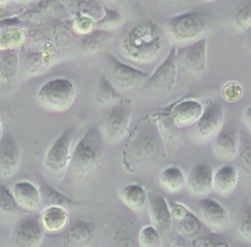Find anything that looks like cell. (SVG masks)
Here are the masks:
<instances>
[{"label":"cell","mask_w":251,"mask_h":247,"mask_svg":"<svg viewBox=\"0 0 251 247\" xmlns=\"http://www.w3.org/2000/svg\"><path fill=\"white\" fill-rule=\"evenodd\" d=\"M232 25L239 31L251 27V0H247L236 10L232 18Z\"/></svg>","instance_id":"cell-33"},{"label":"cell","mask_w":251,"mask_h":247,"mask_svg":"<svg viewBox=\"0 0 251 247\" xmlns=\"http://www.w3.org/2000/svg\"><path fill=\"white\" fill-rule=\"evenodd\" d=\"M22 153L17 140L9 132L0 138V178L9 179L14 176L21 165Z\"/></svg>","instance_id":"cell-13"},{"label":"cell","mask_w":251,"mask_h":247,"mask_svg":"<svg viewBox=\"0 0 251 247\" xmlns=\"http://www.w3.org/2000/svg\"><path fill=\"white\" fill-rule=\"evenodd\" d=\"M105 140L98 126L88 128L75 144L71 154L68 173L74 179H85L100 167Z\"/></svg>","instance_id":"cell-2"},{"label":"cell","mask_w":251,"mask_h":247,"mask_svg":"<svg viewBox=\"0 0 251 247\" xmlns=\"http://www.w3.org/2000/svg\"><path fill=\"white\" fill-rule=\"evenodd\" d=\"M158 182L166 192L175 194L186 186V177L181 169L176 166H169L159 173Z\"/></svg>","instance_id":"cell-24"},{"label":"cell","mask_w":251,"mask_h":247,"mask_svg":"<svg viewBox=\"0 0 251 247\" xmlns=\"http://www.w3.org/2000/svg\"><path fill=\"white\" fill-rule=\"evenodd\" d=\"M203 105L195 99H184L174 105L170 114L177 128L191 126L203 113Z\"/></svg>","instance_id":"cell-18"},{"label":"cell","mask_w":251,"mask_h":247,"mask_svg":"<svg viewBox=\"0 0 251 247\" xmlns=\"http://www.w3.org/2000/svg\"><path fill=\"white\" fill-rule=\"evenodd\" d=\"M14 50L0 51V81L2 86L12 85L18 73L19 60Z\"/></svg>","instance_id":"cell-27"},{"label":"cell","mask_w":251,"mask_h":247,"mask_svg":"<svg viewBox=\"0 0 251 247\" xmlns=\"http://www.w3.org/2000/svg\"><path fill=\"white\" fill-rule=\"evenodd\" d=\"M39 220L45 232L57 233L68 227L70 216L66 208L51 205L41 212Z\"/></svg>","instance_id":"cell-20"},{"label":"cell","mask_w":251,"mask_h":247,"mask_svg":"<svg viewBox=\"0 0 251 247\" xmlns=\"http://www.w3.org/2000/svg\"><path fill=\"white\" fill-rule=\"evenodd\" d=\"M4 131H3V127H2V124H1V121H0V138L2 137Z\"/></svg>","instance_id":"cell-41"},{"label":"cell","mask_w":251,"mask_h":247,"mask_svg":"<svg viewBox=\"0 0 251 247\" xmlns=\"http://www.w3.org/2000/svg\"><path fill=\"white\" fill-rule=\"evenodd\" d=\"M238 232L247 241L251 242V202L246 203L238 216Z\"/></svg>","instance_id":"cell-35"},{"label":"cell","mask_w":251,"mask_h":247,"mask_svg":"<svg viewBox=\"0 0 251 247\" xmlns=\"http://www.w3.org/2000/svg\"><path fill=\"white\" fill-rule=\"evenodd\" d=\"M44 232L39 218L31 215L25 216L14 224L9 239V247H40Z\"/></svg>","instance_id":"cell-9"},{"label":"cell","mask_w":251,"mask_h":247,"mask_svg":"<svg viewBox=\"0 0 251 247\" xmlns=\"http://www.w3.org/2000/svg\"><path fill=\"white\" fill-rule=\"evenodd\" d=\"M140 247H162L160 232L152 225L148 224L141 228L138 235Z\"/></svg>","instance_id":"cell-34"},{"label":"cell","mask_w":251,"mask_h":247,"mask_svg":"<svg viewBox=\"0 0 251 247\" xmlns=\"http://www.w3.org/2000/svg\"><path fill=\"white\" fill-rule=\"evenodd\" d=\"M18 208L11 190L0 182V222H10L17 215Z\"/></svg>","instance_id":"cell-29"},{"label":"cell","mask_w":251,"mask_h":247,"mask_svg":"<svg viewBox=\"0 0 251 247\" xmlns=\"http://www.w3.org/2000/svg\"><path fill=\"white\" fill-rule=\"evenodd\" d=\"M249 46H250V49H251V40H250V42H249Z\"/></svg>","instance_id":"cell-43"},{"label":"cell","mask_w":251,"mask_h":247,"mask_svg":"<svg viewBox=\"0 0 251 247\" xmlns=\"http://www.w3.org/2000/svg\"><path fill=\"white\" fill-rule=\"evenodd\" d=\"M0 243H1V237H0Z\"/></svg>","instance_id":"cell-44"},{"label":"cell","mask_w":251,"mask_h":247,"mask_svg":"<svg viewBox=\"0 0 251 247\" xmlns=\"http://www.w3.org/2000/svg\"><path fill=\"white\" fill-rule=\"evenodd\" d=\"M124 23V18L121 13L116 9H109L105 8L104 16L96 22V28L112 31L113 29L119 28Z\"/></svg>","instance_id":"cell-32"},{"label":"cell","mask_w":251,"mask_h":247,"mask_svg":"<svg viewBox=\"0 0 251 247\" xmlns=\"http://www.w3.org/2000/svg\"><path fill=\"white\" fill-rule=\"evenodd\" d=\"M35 0H0V7H6L10 5H17V4H25L34 2Z\"/></svg>","instance_id":"cell-40"},{"label":"cell","mask_w":251,"mask_h":247,"mask_svg":"<svg viewBox=\"0 0 251 247\" xmlns=\"http://www.w3.org/2000/svg\"><path fill=\"white\" fill-rule=\"evenodd\" d=\"M242 122L245 127V130L251 136V105H249L242 114Z\"/></svg>","instance_id":"cell-39"},{"label":"cell","mask_w":251,"mask_h":247,"mask_svg":"<svg viewBox=\"0 0 251 247\" xmlns=\"http://www.w3.org/2000/svg\"><path fill=\"white\" fill-rule=\"evenodd\" d=\"M238 128L231 124H224L217 135L212 139V149L220 161L235 160L239 150Z\"/></svg>","instance_id":"cell-12"},{"label":"cell","mask_w":251,"mask_h":247,"mask_svg":"<svg viewBox=\"0 0 251 247\" xmlns=\"http://www.w3.org/2000/svg\"><path fill=\"white\" fill-rule=\"evenodd\" d=\"M176 46L173 45L166 58L153 74H149L143 84L147 89L152 91L170 92L176 85Z\"/></svg>","instance_id":"cell-10"},{"label":"cell","mask_w":251,"mask_h":247,"mask_svg":"<svg viewBox=\"0 0 251 247\" xmlns=\"http://www.w3.org/2000/svg\"><path fill=\"white\" fill-rule=\"evenodd\" d=\"M132 112L133 103L128 98L106 109L97 125L105 142L117 144L126 136Z\"/></svg>","instance_id":"cell-4"},{"label":"cell","mask_w":251,"mask_h":247,"mask_svg":"<svg viewBox=\"0 0 251 247\" xmlns=\"http://www.w3.org/2000/svg\"><path fill=\"white\" fill-rule=\"evenodd\" d=\"M25 39V32L21 28L0 31V51L14 50L22 46Z\"/></svg>","instance_id":"cell-30"},{"label":"cell","mask_w":251,"mask_h":247,"mask_svg":"<svg viewBox=\"0 0 251 247\" xmlns=\"http://www.w3.org/2000/svg\"><path fill=\"white\" fill-rule=\"evenodd\" d=\"M113 36L111 31L96 28L82 38L79 45L80 51L84 55H96L104 50L106 45L111 42Z\"/></svg>","instance_id":"cell-25"},{"label":"cell","mask_w":251,"mask_h":247,"mask_svg":"<svg viewBox=\"0 0 251 247\" xmlns=\"http://www.w3.org/2000/svg\"><path fill=\"white\" fill-rule=\"evenodd\" d=\"M72 129L67 127L51 142L44 154L43 167L46 173L53 177V179L61 180L68 173V167L72 154Z\"/></svg>","instance_id":"cell-6"},{"label":"cell","mask_w":251,"mask_h":247,"mask_svg":"<svg viewBox=\"0 0 251 247\" xmlns=\"http://www.w3.org/2000/svg\"><path fill=\"white\" fill-rule=\"evenodd\" d=\"M104 74L120 92L143 84L149 76L148 73L122 62L109 52L105 54Z\"/></svg>","instance_id":"cell-8"},{"label":"cell","mask_w":251,"mask_h":247,"mask_svg":"<svg viewBox=\"0 0 251 247\" xmlns=\"http://www.w3.org/2000/svg\"><path fill=\"white\" fill-rule=\"evenodd\" d=\"M213 168L207 163L191 167L186 176V187L194 197H205L213 191Z\"/></svg>","instance_id":"cell-14"},{"label":"cell","mask_w":251,"mask_h":247,"mask_svg":"<svg viewBox=\"0 0 251 247\" xmlns=\"http://www.w3.org/2000/svg\"><path fill=\"white\" fill-rule=\"evenodd\" d=\"M176 65L189 74H202L207 68V39L204 37L176 49Z\"/></svg>","instance_id":"cell-11"},{"label":"cell","mask_w":251,"mask_h":247,"mask_svg":"<svg viewBox=\"0 0 251 247\" xmlns=\"http://www.w3.org/2000/svg\"><path fill=\"white\" fill-rule=\"evenodd\" d=\"M203 2H214V1H217V0H201Z\"/></svg>","instance_id":"cell-42"},{"label":"cell","mask_w":251,"mask_h":247,"mask_svg":"<svg viewBox=\"0 0 251 247\" xmlns=\"http://www.w3.org/2000/svg\"><path fill=\"white\" fill-rule=\"evenodd\" d=\"M39 190H40L42 199H45L47 202L50 203L49 206L55 205V206H61L67 209L69 207L75 205L74 200H71L70 198L64 196L62 193L56 191L49 184L41 183Z\"/></svg>","instance_id":"cell-31"},{"label":"cell","mask_w":251,"mask_h":247,"mask_svg":"<svg viewBox=\"0 0 251 247\" xmlns=\"http://www.w3.org/2000/svg\"><path fill=\"white\" fill-rule=\"evenodd\" d=\"M188 214H189V211L186 209V207L179 203H176L172 209L173 218L178 222L183 220Z\"/></svg>","instance_id":"cell-38"},{"label":"cell","mask_w":251,"mask_h":247,"mask_svg":"<svg viewBox=\"0 0 251 247\" xmlns=\"http://www.w3.org/2000/svg\"><path fill=\"white\" fill-rule=\"evenodd\" d=\"M225 111L220 102L210 100L199 119L189 126L188 135L192 141L202 144L211 141L225 124Z\"/></svg>","instance_id":"cell-7"},{"label":"cell","mask_w":251,"mask_h":247,"mask_svg":"<svg viewBox=\"0 0 251 247\" xmlns=\"http://www.w3.org/2000/svg\"><path fill=\"white\" fill-rule=\"evenodd\" d=\"M211 25L210 13L196 9L167 19L164 24V32L175 46L180 47L204 38Z\"/></svg>","instance_id":"cell-3"},{"label":"cell","mask_w":251,"mask_h":247,"mask_svg":"<svg viewBox=\"0 0 251 247\" xmlns=\"http://www.w3.org/2000/svg\"><path fill=\"white\" fill-rule=\"evenodd\" d=\"M76 96L75 84L68 78L58 77L46 81L37 92V101L46 111L61 113L67 111Z\"/></svg>","instance_id":"cell-5"},{"label":"cell","mask_w":251,"mask_h":247,"mask_svg":"<svg viewBox=\"0 0 251 247\" xmlns=\"http://www.w3.org/2000/svg\"><path fill=\"white\" fill-rule=\"evenodd\" d=\"M156 122L166 148L175 147L177 140L176 129L178 128L174 124L171 114H158L156 116Z\"/></svg>","instance_id":"cell-28"},{"label":"cell","mask_w":251,"mask_h":247,"mask_svg":"<svg viewBox=\"0 0 251 247\" xmlns=\"http://www.w3.org/2000/svg\"><path fill=\"white\" fill-rule=\"evenodd\" d=\"M239 139V150L235 158V168L239 176L251 181V136L249 133L240 134Z\"/></svg>","instance_id":"cell-26"},{"label":"cell","mask_w":251,"mask_h":247,"mask_svg":"<svg viewBox=\"0 0 251 247\" xmlns=\"http://www.w3.org/2000/svg\"><path fill=\"white\" fill-rule=\"evenodd\" d=\"M93 238V224L88 221L77 220L68 226L63 237V247H91Z\"/></svg>","instance_id":"cell-19"},{"label":"cell","mask_w":251,"mask_h":247,"mask_svg":"<svg viewBox=\"0 0 251 247\" xmlns=\"http://www.w3.org/2000/svg\"><path fill=\"white\" fill-rule=\"evenodd\" d=\"M124 96L111 83L108 77L102 73L97 80L94 89V101L98 106L111 107L122 101Z\"/></svg>","instance_id":"cell-22"},{"label":"cell","mask_w":251,"mask_h":247,"mask_svg":"<svg viewBox=\"0 0 251 247\" xmlns=\"http://www.w3.org/2000/svg\"><path fill=\"white\" fill-rule=\"evenodd\" d=\"M148 214L151 224L160 232L166 234L170 231L172 226V210L161 194H148Z\"/></svg>","instance_id":"cell-15"},{"label":"cell","mask_w":251,"mask_h":247,"mask_svg":"<svg viewBox=\"0 0 251 247\" xmlns=\"http://www.w3.org/2000/svg\"><path fill=\"white\" fill-rule=\"evenodd\" d=\"M164 29L151 20H145L131 26L121 39L123 56L137 64L155 61L164 49Z\"/></svg>","instance_id":"cell-1"},{"label":"cell","mask_w":251,"mask_h":247,"mask_svg":"<svg viewBox=\"0 0 251 247\" xmlns=\"http://www.w3.org/2000/svg\"><path fill=\"white\" fill-rule=\"evenodd\" d=\"M119 198L133 212H141L148 204V194L145 188L137 183L123 187L119 192Z\"/></svg>","instance_id":"cell-23"},{"label":"cell","mask_w":251,"mask_h":247,"mask_svg":"<svg viewBox=\"0 0 251 247\" xmlns=\"http://www.w3.org/2000/svg\"><path fill=\"white\" fill-rule=\"evenodd\" d=\"M11 192L20 209L27 213H35L40 209L42 197L40 190L27 180L17 181L13 184Z\"/></svg>","instance_id":"cell-16"},{"label":"cell","mask_w":251,"mask_h":247,"mask_svg":"<svg viewBox=\"0 0 251 247\" xmlns=\"http://www.w3.org/2000/svg\"><path fill=\"white\" fill-rule=\"evenodd\" d=\"M199 215L203 222L215 229L224 228L228 222L226 209L213 198H202L197 204Z\"/></svg>","instance_id":"cell-17"},{"label":"cell","mask_w":251,"mask_h":247,"mask_svg":"<svg viewBox=\"0 0 251 247\" xmlns=\"http://www.w3.org/2000/svg\"><path fill=\"white\" fill-rule=\"evenodd\" d=\"M238 172L235 166L224 165L214 172L213 191L222 197L229 196L236 187Z\"/></svg>","instance_id":"cell-21"},{"label":"cell","mask_w":251,"mask_h":247,"mask_svg":"<svg viewBox=\"0 0 251 247\" xmlns=\"http://www.w3.org/2000/svg\"><path fill=\"white\" fill-rule=\"evenodd\" d=\"M74 30L80 35H87L96 29V22L87 15H78L73 24Z\"/></svg>","instance_id":"cell-36"},{"label":"cell","mask_w":251,"mask_h":247,"mask_svg":"<svg viewBox=\"0 0 251 247\" xmlns=\"http://www.w3.org/2000/svg\"><path fill=\"white\" fill-rule=\"evenodd\" d=\"M243 94L240 83L236 80H228L222 87V96L227 102L238 101Z\"/></svg>","instance_id":"cell-37"}]
</instances>
